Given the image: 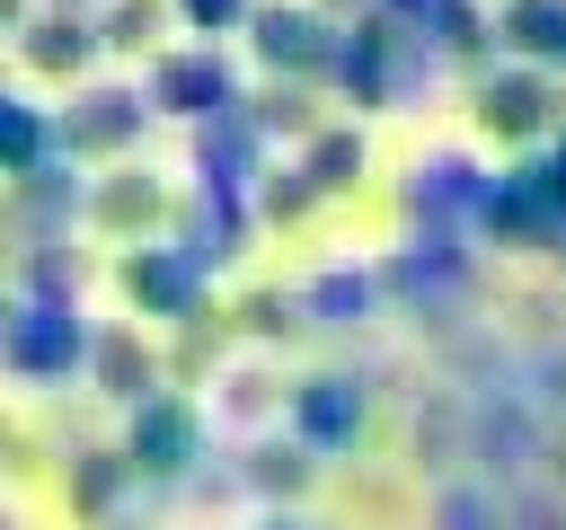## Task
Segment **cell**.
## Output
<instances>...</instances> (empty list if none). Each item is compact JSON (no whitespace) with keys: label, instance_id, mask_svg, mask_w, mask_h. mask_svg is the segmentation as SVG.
<instances>
[]
</instances>
